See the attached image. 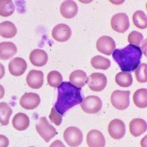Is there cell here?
I'll return each mask as SVG.
<instances>
[{"mask_svg":"<svg viewBox=\"0 0 147 147\" xmlns=\"http://www.w3.org/2000/svg\"><path fill=\"white\" fill-rule=\"evenodd\" d=\"M29 59L33 65L37 67H42L47 63L48 55L43 49H34L30 54Z\"/></svg>","mask_w":147,"mask_h":147,"instance_id":"e0dca14e","label":"cell"},{"mask_svg":"<svg viewBox=\"0 0 147 147\" xmlns=\"http://www.w3.org/2000/svg\"><path fill=\"white\" fill-rule=\"evenodd\" d=\"M27 84L33 89L40 88L44 84V74L42 71L32 70L27 75Z\"/></svg>","mask_w":147,"mask_h":147,"instance_id":"5bb4252c","label":"cell"},{"mask_svg":"<svg viewBox=\"0 0 147 147\" xmlns=\"http://www.w3.org/2000/svg\"><path fill=\"white\" fill-rule=\"evenodd\" d=\"M39 135L46 142L48 143L57 134L55 128L49 124L46 117H42L35 125Z\"/></svg>","mask_w":147,"mask_h":147,"instance_id":"3957f363","label":"cell"},{"mask_svg":"<svg viewBox=\"0 0 147 147\" xmlns=\"http://www.w3.org/2000/svg\"><path fill=\"white\" fill-rule=\"evenodd\" d=\"M92 67L96 69L106 70L111 66V61L109 59L101 55H96L92 58L91 60Z\"/></svg>","mask_w":147,"mask_h":147,"instance_id":"d4e9b609","label":"cell"},{"mask_svg":"<svg viewBox=\"0 0 147 147\" xmlns=\"http://www.w3.org/2000/svg\"><path fill=\"white\" fill-rule=\"evenodd\" d=\"M41 99L39 94L33 92L24 94L20 99V106L27 110H33L39 106Z\"/></svg>","mask_w":147,"mask_h":147,"instance_id":"7c38bea8","label":"cell"},{"mask_svg":"<svg viewBox=\"0 0 147 147\" xmlns=\"http://www.w3.org/2000/svg\"><path fill=\"white\" fill-rule=\"evenodd\" d=\"M9 144L8 138L4 135H0V147H8Z\"/></svg>","mask_w":147,"mask_h":147,"instance_id":"d6a6232c","label":"cell"},{"mask_svg":"<svg viewBox=\"0 0 147 147\" xmlns=\"http://www.w3.org/2000/svg\"><path fill=\"white\" fill-rule=\"evenodd\" d=\"M5 74V70L4 66L0 63V80L2 79Z\"/></svg>","mask_w":147,"mask_h":147,"instance_id":"e575fe53","label":"cell"},{"mask_svg":"<svg viewBox=\"0 0 147 147\" xmlns=\"http://www.w3.org/2000/svg\"><path fill=\"white\" fill-rule=\"evenodd\" d=\"M17 33V28L12 22L5 21L0 23L1 36L6 38H11L15 36Z\"/></svg>","mask_w":147,"mask_h":147,"instance_id":"7402d4cb","label":"cell"},{"mask_svg":"<svg viewBox=\"0 0 147 147\" xmlns=\"http://www.w3.org/2000/svg\"><path fill=\"white\" fill-rule=\"evenodd\" d=\"M13 126L19 131H23L28 128L30 125V119L24 113H19L14 115L12 119Z\"/></svg>","mask_w":147,"mask_h":147,"instance_id":"44dd1931","label":"cell"},{"mask_svg":"<svg viewBox=\"0 0 147 147\" xmlns=\"http://www.w3.org/2000/svg\"><path fill=\"white\" fill-rule=\"evenodd\" d=\"M143 40V35L141 32L137 31H132L129 35L128 41L130 45L138 46L141 44Z\"/></svg>","mask_w":147,"mask_h":147,"instance_id":"4dcf8cb0","label":"cell"},{"mask_svg":"<svg viewBox=\"0 0 147 147\" xmlns=\"http://www.w3.org/2000/svg\"><path fill=\"white\" fill-rule=\"evenodd\" d=\"M12 113V109L7 103H0V123L2 126L8 125Z\"/></svg>","mask_w":147,"mask_h":147,"instance_id":"cb8c5ba5","label":"cell"},{"mask_svg":"<svg viewBox=\"0 0 147 147\" xmlns=\"http://www.w3.org/2000/svg\"><path fill=\"white\" fill-rule=\"evenodd\" d=\"M108 131L112 138L120 140L126 134L125 124L120 119H114L109 125Z\"/></svg>","mask_w":147,"mask_h":147,"instance_id":"30bf717a","label":"cell"},{"mask_svg":"<svg viewBox=\"0 0 147 147\" xmlns=\"http://www.w3.org/2000/svg\"><path fill=\"white\" fill-rule=\"evenodd\" d=\"M133 23L140 29H145L147 27V18L146 13L141 10L136 11L132 16Z\"/></svg>","mask_w":147,"mask_h":147,"instance_id":"4316f807","label":"cell"},{"mask_svg":"<svg viewBox=\"0 0 147 147\" xmlns=\"http://www.w3.org/2000/svg\"><path fill=\"white\" fill-rule=\"evenodd\" d=\"M96 47L100 53L105 55H110L115 49L116 43L111 37L103 36L98 39Z\"/></svg>","mask_w":147,"mask_h":147,"instance_id":"9c48e42d","label":"cell"},{"mask_svg":"<svg viewBox=\"0 0 147 147\" xmlns=\"http://www.w3.org/2000/svg\"><path fill=\"white\" fill-rule=\"evenodd\" d=\"M107 82V78L104 74L94 73L88 77L87 84L93 91L100 92L106 87Z\"/></svg>","mask_w":147,"mask_h":147,"instance_id":"ba28073f","label":"cell"},{"mask_svg":"<svg viewBox=\"0 0 147 147\" xmlns=\"http://www.w3.org/2000/svg\"><path fill=\"white\" fill-rule=\"evenodd\" d=\"M133 102L135 105L140 108H146L147 107V90L141 88L134 93Z\"/></svg>","mask_w":147,"mask_h":147,"instance_id":"603a6c76","label":"cell"},{"mask_svg":"<svg viewBox=\"0 0 147 147\" xmlns=\"http://www.w3.org/2000/svg\"><path fill=\"white\" fill-rule=\"evenodd\" d=\"M49 147H66L63 143L60 140H56L54 141Z\"/></svg>","mask_w":147,"mask_h":147,"instance_id":"836d02e7","label":"cell"},{"mask_svg":"<svg viewBox=\"0 0 147 147\" xmlns=\"http://www.w3.org/2000/svg\"><path fill=\"white\" fill-rule=\"evenodd\" d=\"M129 91L116 90L111 96V102L114 108L120 110L126 109L129 106Z\"/></svg>","mask_w":147,"mask_h":147,"instance_id":"277c9868","label":"cell"},{"mask_svg":"<svg viewBox=\"0 0 147 147\" xmlns=\"http://www.w3.org/2000/svg\"><path fill=\"white\" fill-rule=\"evenodd\" d=\"M69 81L74 86L81 88L87 84L88 78L86 74L83 70H76L70 74Z\"/></svg>","mask_w":147,"mask_h":147,"instance_id":"ffe728a7","label":"cell"},{"mask_svg":"<svg viewBox=\"0 0 147 147\" xmlns=\"http://www.w3.org/2000/svg\"><path fill=\"white\" fill-rule=\"evenodd\" d=\"M27 69V63L24 59L16 57L12 59L8 64L9 71L14 76H20L24 73Z\"/></svg>","mask_w":147,"mask_h":147,"instance_id":"4fadbf2b","label":"cell"},{"mask_svg":"<svg viewBox=\"0 0 147 147\" xmlns=\"http://www.w3.org/2000/svg\"><path fill=\"white\" fill-rule=\"evenodd\" d=\"M86 142L89 147H105L106 143L104 136L97 129H93L88 133Z\"/></svg>","mask_w":147,"mask_h":147,"instance_id":"9a60e30c","label":"cell"},{"mask_svg":"<svg viewBox=\"0 0 147 147\" xmlns=\"http://www.w3.org/2000/svg\"><path fill=\"white\" fill-rule=\"evenodd\" d=\"M48 82L49 85L52 87H58L61 85L63 78L60 73L57 71H50L47 76Z\"/></svg>","mask_w":147,"mask_h":147,"instance_id":"f1b7e54d","label":"cell"},{"mask_svg":"<svg viewBox=\"0 0 147 147\" xmlns=\"http://www.w3.org/2000/svg\"><path fill=\"white\" fill-rule=\"evenodd\" d=\"M57 88L58 96L55 109L61 115L75 105L80 104L83 100L81 88L75 87L69 82H63Z\"/></svg>","mask_w":147,"mask_h":147,"instance_id":"6da1fadb","label":"cell"},{"mask_svg":"<svg viewBox=\"0 0 147 147\" xmlns=\"http://www.w3.org/2000/svg\"></svg>","mask_w":147,"mask_h":147,"instance_id":"74e56055","label":"cell"},{"mask_svg":"<svg viewBox=\"0 0 147 147\" xmlns=\"http://www.w3.org/2000/svg\"><path fill=\"white\" fill-rule=\"evenodd\" d=\"M15 11V6L11 0H0V16L8 17L12 16Z\"/></svg>","mask_w":147,"mask_h":147,"instance_id":"484cf974","label":"cell"},{"mask_svg":"<svg viewBox=\"0 0 147 147\" xmlns=\"http://www.w3.org/2000/svg\"><path fill=\"white\" fill-rule=\"evenodd\" d=\"M115 81L120 87H129L132 84L133 78L132 75L129 73L120 72L116 75Z\"/></svg>","mask_w":147,"mask_h":147,"instance_id":"83f0119b","label":"cell"},{"mask_svg":"<svg viewBox=\"0 0 147 147\" xmlns=\"http://www.w3.org/2000/svg\"><path fill=\"white\" fill-rule=\"evenodd\" d=\"M60 13L62 16L67 19H72L78 13V6L77 3L71 0L63 1L60 6Z\"/></svg>","mask_w":147,"mask_h":147,"instance_id":"2e32d148","label":"cell"},{"mask_svg":"<svg viewBox=\"0 0 147 147\" xmlns=\"http://www.w3.org/2000/svg\"><path fill=\"white\" fill-rule=\"evenodd\" d=\"M51 34L56 41L63 42L70 38L72 35V30L67 25L59 24L56 25L53 28Z\"/></svg>","mask_w":147,"mask_h":147,"instance_id":"8fae6325","label":"cell"},{"mask_svg":"<svg viewBox=\"0 0 147 147\" xmlns=\"http://www.w3.org/2000/svg\"><path fill=\"white\" fill-rule=\"evenodd\" d=\"M129 21L128 16L124 13L115 14L111 20V26L114 30L118 33H124L129 28Z\"/></svg>","mask_w":147,"mask_h":147,"instance_id":"52a82bcc","label":"cell"},{"mask_svg":"<svg viewBox=\"0 0 147 147\" xmlns=\"http://www.w3.org/2000/svg\"><path fill=\"white\" fill-rule=\"evenodd\" d=\"M17 48L12 42H2L0 43V59L7 61L16 54Z\"/></svg>","mask_w":147,"mask_h":147,"instance_id":"ac0fdd59","label":"cell"},{"mask_svg":"<svg viewBox=\"0 0 147 147\" xmlns=\"http://www.w3.org/2000/svg\"><path fill=\"white\" fill-rule=\"evenodd\" d=\"M49 118L51 121L55 123L56 126H60L61 124L62 121L61 115L54 108H52L51 113L49 115Z\"/></svg>","mask_w":147,"mask_h":147,"instance_id":"1f68e13d","label":"cell"},{"mask_svg":"<svg viewBox=\"0 0 147 147\" xmlns=\"http://www.w3.org/2000/svg\"><path fill=\"white\" fill-rule=\"evenodd\" d=\"M64 140L71 147H77L80 146L83 139L82 132L79 128L74 126L69 127L66 129L63 134Z\"/></svg>","mask_w":147,"mask_h":147,"instance_id":"5b68a950","label":"cell"},{"mask_svg":"<svg viewBox=\"0 0 147 147\" xmlns=\"http://www.w3.org/2000/svg\"><path fill=\"white\" fill-rule=\"evenodd\" d=\"M146 63H142L138 66L135 70V75L137 80L140 83H145L147 82Z\"/></svg>","mask_w":147,"mask_h":147,"instance_id":"f546056e","label":"cell"},{"mask_svg":"<svg viewBox=\"0 0 147 147\" xmlns=\"http://www.w3.org/2000/svg\"><path fill=\"white\" fill-rule=\"evenodd\" d=\"M146 142H147V136H146L144 138L143 140H142L141 143V146L142 147H147Z\"/></svg>","mask_w":147,"mask_h":147,"instance_id":"8d00e7d4","label":"cell"},{"mask_svg":"<svg viewBox=\"0 0 147 147\" xmlns=\"http://www.w3.org/2000/svg\"><path fill=\"white\" fill-rule=\"evenodd\" d=\"M112 57L122 71L131 72L140 65L142 52L139 47L129 45L122 49L114 50Z\"/></svg>","mask_w":147,"mask_h":147,"instance_id":"7a4b0ae2","label":"cell"},{"mask_svg":"<svg viewBox=\"0 0 147 147\" xmlns=\"http://www.w3.org/2000/svg\"><path fill=\"white\" fill-rule=\"evenodd\" d=\"M129 131L134 137H139L147 131V123L142 119L135 118L129 123Z\"/></svg>","mask_w":147,"mask_h":147,"instance_id":"d6986e66","label":"cell"},{"mask_svg":"<svg viewBox=\"0 0 147 147\" xmlns=\"http://www.w3.org/2000/svg\"><path fill=\"white\" fill-rule=\"evenodd\" d=\"M80 107L86 113L96 114L101 109L103 102L98 96H89L83 100Z\"/></svg>","mask_w":147,"mask_h":147,"instance_id":"8992f818","label":"cell"},{"mask_svg":"<svg viewBox=\"0 0 147 147\" xmlns=\"http://www.w3.org/2000/svg\"><path fill=\"white\" fill-rule=\"evenodd\" d=\"M5 94V90L4 87L1 85H0V99L3 98Z\"/></svg>","mask_w":147,"mask_h":147,"instance_id":"d590c367","label":"cell"}]
</instances>
